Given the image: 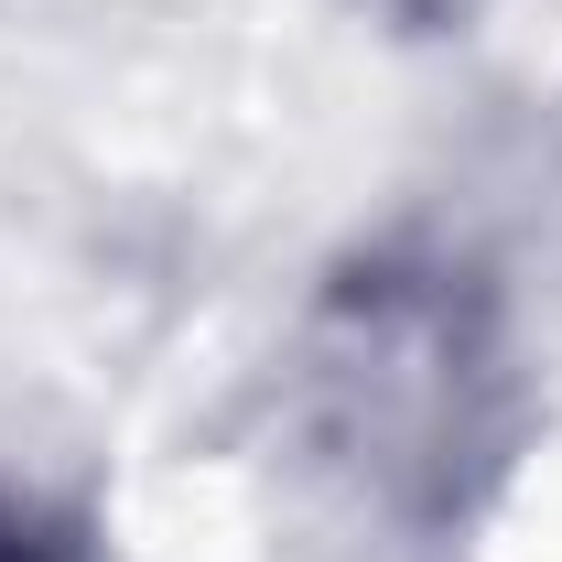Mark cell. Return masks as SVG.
<instances>
[{"instance_id":"obj_1","label":"cell","mask_w":562,"mask_h":562,"mask_svg":"<svg viewBox=\"0 0 562 562\" xmlns=\"http://www.w3.org/2000/svg\"><path fill=\"white\" fill-rule=\"evenodd\" d=\"M0 562H11V552H0Z\"/></svg>"}]
</instances>
